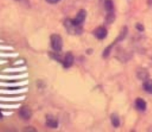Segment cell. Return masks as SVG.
Masks as SVG:
<instances>
[{
    "label": "cell",
    "instance_id": "cell-1",
    "mask_svg": "<svg viewBox=\"0 0 152 132\" xmlns=\"http://www.w3.org/2000/svg\"><path fill=\"white\" fill-rule=\"evenodd\" d=\"M50 42H51L52 48L55 51H60L62 49L63 42L62 37L58 34H52L50 36Z\"/></svg>",
    "mask_w": 152,
    "mask_h": 132
},
{
    "label": "cell",
    "instance_id": "cell-2",
    "mask_svg": "<svg viewBox=\"0 0 152 132\" xmlns=\"http://www.w3.org/2000/svg\"><path fill=\"white\" fill-rule=\"evenodd\" d=\"M64 25L66 28L67 31L71 34H80L83 31L81 25H74L71 22V19H66L64 22Z\"/></svg>",
    "mask_w": 152,
    "mask_h": 132
},
{
    "label": "cell",
    "instance_id": "cell-3",
    "mask_svg": "<svg viewBox=\"0 0 152 132\" xmlns=\"http://www.w3.org/2000/svg\"><path fill=\"white\" fill-rule=\"evenodd\" d=\"M86 15H87L86 10L84 9H82L78 12L75 19H71V22L74 25H80L86 19Z\"/></svg>",
    "mask_w": 152,
    "mask_h": 132
},
{
    "label": "cell",
    "instance_id": "cell-4",
    "mask_svg": "<svg viewBox=\"0 0 152 132\" xmlns=\"http://www.w3.org/2000/svg\"><path fill=\"white\" fill-rule=\"evenodd\" d=\"M28 77V74H13V75H0V79L4 80H18L27 78Z\"/></svg>",
    "mask_w": 152,
    "mask_h": 132
},
{
    "label": "cell",
    "instance_id": "cell-5",
    "mask_svg": "<svg viewBox=\"0 0 152 132\" xmlns=\"http://www.w3.org/2000/svg\"><path fill=\"white\" fill-rule=\"evenodd\" d=\"M28 84V80L17 82H0V87H6V88L21 87V86H25Z\"/></svg>",
    "mask_w": 152,
    "mask_h": 132
},
{
    "label": "cell",
    "instance_id": "cell-6",
    "mask_svg": "<svg viewBox=\"0 0 152 132\" xmlns=\"http://www.w3.org/2000/svg\"><path fill=\"white\" fill-rule=\"evenodd\" d=\"M74 61V57L73 56L72 53L71 52H68V53L65 54V58L63 59V66L64 68H70L71 65H73Z\"/></svg>",
    "mask_w": 152,
    "mask_h": 132
},
{
    "label": "cell",
    "instance_id": "cell-7",
    "mask_svg": "<svg viewBox=\"0 0 152 132\" xmlns=\"http://www.w3.org/2000/svg\"><path fill=\"white\" fill-rule=\"evenodd\" d=\"M28 90V88L27 87L16 89V90H3V89H0V93H2V94H19V93H25Z\"/></svg>",
    "mask_w": 152,
    "mask_h": 132
},
{
    "label": "cell",
    "instance_id": "cell-8",
    "mask_svg": "<svg viewBox=\"0 0 152 132\" xmlns=\"http://www.w3.org/2000/svg\"><path fill=\"white\" fill-rule=\"evenodd\" d=\"M107 34H108V31H107V30L104 27H99L98 28H96L94 32L95 36L98 39H105L107 36Z\"/></svg>",
    "mask_w": 152,
    "mask_h": 132
},
{
    "label": "cell",
    "instance_id": "cell-9",
    "mask_svg": "<svg viewBox=\"0 0 152 132\" xmlns=\"http://www.w3.org/2000/svg\"><path fill=\"white\" fill-rule=\"evenodd\" d=\"M46 124L48 127L51 128H56L58 127L59 123H58L57 120L53 116L48 115L46 117Z\"/></svg>",
    "mask_w": 152,
    "mask_h": 132
},
{
    "label": "cell",
    "instance_id": "cell-10",
    "mask_svg": "<svg viewBox=\"0 0 152 132\" xmlns=\"http://www.w3.org/2000/svg\"><path fill=\"white\" fill-rule=\"evenodd\" d=\"M19 116H20L21 118H22L23 120H29L31 117V110H30L28 107H23V108H21V110L19 111Z\"/></svg>",
    "mask_w": 152,
    "mask_h": 132
},
{
    "label": "cell",
    "instance_id": "cell-11",
    "mask_svg": "<svg viewBox=\"0 0 152 132\" xmlns=\"http://www.w3.org/2000/svg\"><path fill=\"white\" fill-rule=\"evenodd\" d=\"M135 105H136V107L137 108V109L141 111H145V109L147 108L146 102L143 99H141V98H137L136 99V101H135Z\"/></svg>",
    "mask_w": 152,
    "mask_h": 132
},
{
    "label": "cell",
    "instance_id": "cell-12",
    "mask_svg": "<svg viewBox=\"0 0 152 132\" xmlns=\"http://www.w3.org/2000/svg\"><path fill=\"white\" fill-rule=\"evenodd\" d=\"M25 98V96H16V97H2V96H0V101H1V102H19V101L24 100Z\"/></svg>",
    "mask_w": 152,
    "mask_h": 132
},
{
    "label": "cell",
    "instance_id": "cell-13",
    "mask_svg": "<svg viewBox=\"0 0 152 132\" xmlns=\"http://www.w3.org/2000/svg\"><path fill=\"white\" fill-rule=\"evenodd\" d=\"M27 70V68L25 66L23 67H19V68H6L4 69V73H10V74H13V73H19V72H22V71H25Z\"/></svg>",
    "mask_w": 152,
    "mask_h": 132
},
{
    "label": "cell",
    "instance_id": "cell-14",
    "mask_svg": "<svg viewBox=\"0 0 152 132\" xmlns=\"http://www.w3.org/2000/svg\"><path fill=\"white\" fill-rule=\"evenodd\" d=\"M143 88L145 91L152 93V79L145 80L143 82Z\"/></svg>",
    "mask_w": 152,
    "mask_h": 132
},
{
    "label": "cell",
    "instance_id": "cell-15",
    "mask_svg": "<svg viewBox=\"0 0 152 132\" xmlns=\"http://www.w3.org/2000/svg\"><path fill=\"white\" fill-rule=\"evenodd\" d=\"M111 123H112V125H114V127L118 128L120 125V118H119L118 115L116 114H113L111 117Z\"/></svg>",
    "mask_w": 152,
    "mask_h": 132
},
{
    "label": "cell",
    "instance_id": "cell-16",
    "mask_svg": "<svg viewBox=\"0 0 152 132\" xmlns=\"http://www.w3.org/2000/svg\"><path fill=\"white\" fill-rule=\"evenodd\" d=\"M105 8L107 12H111L114 9V4L112 0H105Z\"/></svg>",
    "mask_w": 152,
    "mask_h": 132
},
{
    "label": "cell",
    "instance_id": "cell-17",
    "mask_svg": "<svg viewBox=\"0 0 152 132\" xmlns=\"http://www.w3.org/2000/svg\"><path fill=\"white\" fill-rule=\"evenodd\" d=\"M137 76L138 78H140V79L147 80L148 77V73L145 70H141V71H138Z\"/></svg>",
    "mask_w": 152,
    "mask_h": 132
},
{
    "label": "cell",
    "instance_id": "cell-18",
    "mask_svg": "<svg viewBox=\"0 0 152 132\" xmlns=\"http://www.w3.org/2000/svg\"><path fill=\"white\" fill-rule=\"evenodd\" d=\"M127 34H128V28H127V27L125 26L124 28L122 29L121 32H120V35H119V37L117 38V41H122V40L126 38Z\"/></svg>",
    "mask_w": 152,
    "mask_h": 132
},
{
    "label": "cell",
    "instance_id": "cell-19",
    "mask_svg": "<svg viewBox=\"0 0 152 132\" xmlns=\"http://www.w3.org/2000/svg\"><path fill=\"white\" fill-rule=\"evenodd\" d=\"M114 19H115V16H114V13L112 11L108 12V15L106 16V19H105V20L108 22V24L112 23L114 21Z\"/></svg>",
    "mask_w": 152,
    "mask_h": 132
},
{
    "label": "cell",
    "instance_id": "cell-20",
    "mask_svg": "<svg viewBox=\"0 0 152 132\" xmlns=\"http://www.w3.org/2000/svg\"><path fill=\"white\" fill-rule=\"evenodd\" d=\"M19 106H20L19 104H16V105H4V104H0V108H5V109L18 108Z\"/></svg>",
    "mask_w": 152,
    "mask_h": 132
},
{
    "label": "cell",
    "instance_id": "cell-21",
    "mask_svg": "<svg viewBox=\"0 0 152 132\" xmlns=\"http://www.w3.org/2000/svg\"><path fill=\"white\" fill-rule=\"evenodd\" d=\"M17 53H0V57H16Z\"/></svg>",
    "mask_w": 152,
    "mask_h": 132
},
{
    "label": "cell",
    "instance_id": "cell-22",
    "mask_svg": "<svg viewBox=\"0 0 152 132\" xmlns=\"http://www.w3.org/2000/svg\"><path fill=\"white\" fill-rule=\"evenodd\" d=\"M111 47H112V44L108 46V47H107L105 49V50L103 51V56H104V57H107V56H109L110 53H111Z\"/></svg>",
    "mask_w": 152,
    "mask_h": 132
},
{
    "label": "cell",
    "instance_id": "cell-23",
    "mask_svg": "<svg viewBox=\"0 0 152 132\" xmlns=\"http://www.w3.org/2000/svg\"><path fill=\"white\" fill-rule=\"evenodd\" d=\"M15 1H18V2L20 3L22 5L25 6V7H29L30 6V2L28 0H15Z\"/></svg>",
    "mask_w": 152,
    "mask_h": 132
},
{
    "label": "cell",
    "instance_id": "cell-24",
    "mask_svg": "<svg viewBox=\"0 0 152 132\" xmlns=\"http://www.w3.org/2000/svg\"><path fill=\"white\" fill-rule=\"evenodd\" d=\"M52 58L56 59V60H57L58 62H62V57H61V56H59L58 53H52Z\"/></svg>",
    "mask_w": 152,
    "mask_h": 132
},
{
    "label": "cell",
    "instance_id": "cell-25",
    "mask_svg": "<svg viewBox=\"0 0 152 132\" xmlns=\"http://www.w3.org/2000/svg\"><path fill=\"white\" fill-rule=\"evenodd\" d=\"M136 28L139 31H144V27L142 26V24H140V23H137V24Z\"/></svg>",
    "mask_w": 152,
    "mask_h": 132
},
{
    "label": "cell",
    "instance_id": "cell-26",
    "mask_svg": "<svg viewBox=\"0 0 152 132\" xmlns=\"http://www.w3.org/2000/svg\"><path fill=\"white\" fill-rule=\"evenodd\" d=\"M0 50H13V47H10V46H3V45H0Z\"/></svg>",
    "mask_w": 152,
    "mask_h": 132
},
{
    "label": "cell",
    "instance_id": "cell-27",
    "mask_svg": "<svg viewBox=\"0 0 152 132\" xmlns=\"http://www.w3.org/2000/svg\"><path fill=\"white\" fill-rule=\"evenodd\" d=\"M61 0H46L47 2H48L49 4H56L59 1H60Z\"/></svg>",
    "mask_w": 152,
    "mask_h": 132
},
{
    "label": "cell",
    "instance_id": "cell-28",
    "mask_svg": "<svg viewBox=\"0 0 152 132\" xmlns=\"http://www.w3.org/2000/svg\"><path fill=\"white\" fill-rule=\"evenodd\" d=\"M24 62H25V61L23 59H21V60H19L15 62L14 65H22V64H24Z\"/></svg>",
    "mask_w": 152,
    "mask_h": 132
},
{
    "label": "cell",
    "instance_id": "cell-29",
    "mask_svg": "<svg viewBox=\"0 0 152 132\" xmlns=\"http://www.w3.org/2000/svg\"><path fill=\"white\" fill-rule=\"evenodd\" d=\"M2 117H3V113H2V111H0V119L2 118Z\"/></svg>",
    "mask_w": 152,
    "mask_h": 132
},
{
    "label": "cell",
    "instance_id": "cell-30",
    "mask_svg": "<svg viewBox=\"0 0 152 132\" xmlns=\"http://www.w3.org/2000/svg\"><path fill=\"white\" fill-rule=\"evenodd\" d=\"M4 63H6V61L0 60V64H4Z\"/></svg>",
    "mask_w": 152,
    "mask_h": 132
},
{
    "label": "cell",
    "instance_id": "cell-31",
    "mask_svg": "<svg viewBox=\"0 0 152 132\" xmlns=\"http://www.w3.org/2000/svg\"><path fill=\"white\" fill-rule=\"evenodd\" d=\"M148 4L151 5V4H152V0H148Z\"/></svg>",
    "mask_w": 152,
    "mask_h": 132
}]
</instances>
